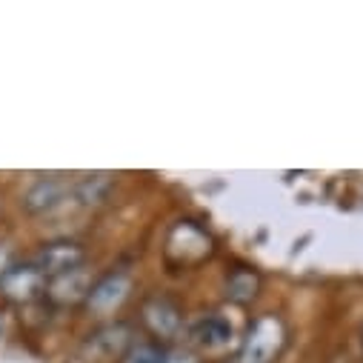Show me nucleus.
Returning <instances> with one entry per match:
<instances>
[{
  "mask_svg": "<svg viewBox=\"0 0 363 363\" xmlns=\"http://www.w3.org/2000/svg\"><path fill=\"white\" fill-rule=\"evenodd\" d=\"M284 343H286L284 320L275 315H260L243 337L240 363H272L284 349Z\"/></svg>",
  "mask_w": 363,
  "mask_h": 363,
  "instance_id": "obj_1",
  "label": "nucleus"
},
{
  "mask_svg": "<svg viewBox=\"0 0 363 363\" xmlns=\"http://www.w3.org/2000/svg\"><path fill=\"white\" fill-rule=\"evenodd\" d=\"M166 255L177 263H184V266H192V263L212 255V238L201 226L184 220V223H177L172 229V235L166 240Z\"/></svg>",
  "mask_w": 363,
  "mask_h": 363,
  "instance_id": "obj_2",
  "label": "nucleus"
},
{
  "mask_svg": "<svg viewBox=\"0 0 363 363\" xmlns=\"http://www.w3.org/2000/svg\"><path fill=\"white\" fill-rule=\"evenodd\" d=\"M83 246L74 243V240H57V243H49L38 252L35 257V266L43 272V278L52 281V278H60V275H69V272L80 269L83 266Z\"/></svg>",
  "mask_w": 363,
  "mask_h": 363,
  "instance_id": "obj_3",
  "label": "nucleus"
},
{
  "mask_svg": "<svg viewBox=\"0 0 363 363\" xmlns=\"http://www.w3.org/2000/svg\"><path fill=\"white\" fill-rule=\"evenodd\" d=\"M46 278L43 272L35 266V263H26V266H9L6 275L0 278V292H4L9 301L15 303H26L32 298H38L43 289H46Z\"/></svg>",
  "mask_w": 363,
  "mask_h": 363,
  "instance_id": "obj_4",
  "label": "nucleus"
},
{
  "mask_svg": "<svg viewBox=\"0 0 363 363\" xmlns=\"http://www.w3.org/2000/svg\"><path fill=\"white\" fill-rule=\"evenodd\" d=\"M129 286H132V281H129L126 272H109V275H104L98 284L89 286L86 303L95 312H112L126 301Z\"/></svg>",
  "mask_w": 363,
  "mask_h": 363,
  "instance_id": "obj_5",
  "label": "nucleus"
},
{
  "mask_svg": "<svg viewBox=\"0 0 363 363\" xmlns=\"http://www.w3.org/2000/svg\"><path fill=\"white\" fill-rule=\"evenodd\" d=\"M143 323L149 326L152 335L157 337H174L180 332V323H184V318H180V309L166 301V298H152L146 301L143 306Z\"/></svg>",
  "mask_w": 363,
  "mask_h": 363,
  "instance_id": "obj_6",
  "label": "nucleus"
},
{
  "mask_svg": "<svg viewBox=\"0 0 363 363\" xmlns=\"http://www.w3.org/2000/svg\"><path fill=\"white\" fill-rule=\"evenodd\" d=\"M189 340L201 349H223L232 340V326L220 315H206L189 326Z\"/></svg>",
  "mask_w": 363,
  "mask_h": 363,
  "instance_id": "obj_7",
  "label": "nucleus"
},
{
  "mask_svg": "<svg viewBox=\"0 0 363 363\" xmlns=\"http://www.w3.org/2000/svg\"><path fill=\"white\" fill-rule=\"evenodd\" d=\"M69 195V186L57 177H40L38 184L26 192V209L29 212H52L55 206H60Z\"/></svg>",
  "mask_w": 363,
  "mask_h": 363,
  "instance_id": "obj_8",
  "label": "nucleus"
},
{
  "mask_svg": "<svg viewBox=\"0 0 363 363\" xmlns=\"http://www.w3.org/2000/svg\"><path fill=\"white\" fill-rule=\"evenodd\" d=\"M46 292L60 301V303H72L77 298H86L89 295V284H86V275H83V266L69 272V275H60V278H52L46 284Z\"/></svg>",
  "mask_w": 363,
  "mask_h": 363,
  "instance_id": "obj_9",
  "label": "nucleus"
},
{
  "mask_svg": "<svg viewBox=\"0 0 363 363\" xmlns=\"http://www.w3.org/2000/svg\"><path fill=\"white\" fill-rule=\"evenodd\" d=\"M260 289V278L252 269H235L226 278V298H232L235 303H249Z\"/></svg>",
  "mask_w": 363,
  "mask_h": 363,
  "instance_id": "obj_10",
  "label": "nucleus"
},
{
  "mask_svg": "<svg viewBox=\"0 0 363 363\" xmlns=\"http://www.w3.org/2000/svg\"><path fill=\"white\" fill-rule=\"evenodd\" d=\"M163 357H166V352H163L160 346H155V343H140V346H132V349L123 354L121 363H163Z\"/></svg>",
  "mask_w": 363,
  "mask_h": 363,
  "instance_id": "obj_11",
  "label": "nucleus"
},
{
  "mask_svg": "<svg viewBox=\"0 0 363 363\" xmlns=\"http://www.w3.org/2000/svg\"><path fill=\"white\" fill-rule=\"evenodd\" d=\"M163 363H198V360H195L189 352H180V349H174V352H166Z\"/></svg>",
  "mask_w": 363,
  "mask_h": 363,
  "instance_id": "obj_12",
  "label": "nucleus"
},
{
  "mask_svg": "<svg viewBox=\"0 0 363 363\" xmlns=\"http://www.w3.org/2000/svg\"><path fill=\"white\" fill-rule=\"evenodd\" d=\"M12 266V255H9V249L6 246H0V278L6 275V269Z\"/></svg>",
  "mask_w": 363,
  "mask_h": 363,
  "instance_id": "obj_13",
  "label": "nucleus"
}]
</instances>
